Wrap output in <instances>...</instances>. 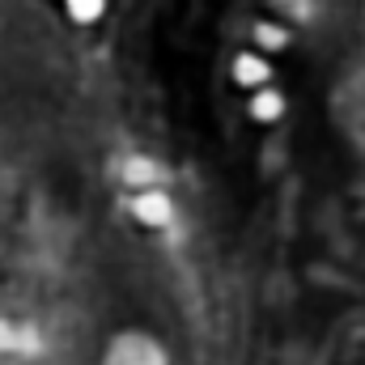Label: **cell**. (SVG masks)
I'll use <instances>...</instances> for the list:
<instances>
[{
    "mask_svg": "<svg viewBox=\"0 0 365 365\" xmlns=\"http://www.w3.org/2000/svg\"><path fill=\"white\" fill-rule=\"evenodd\" d=\"M132 217H136L140 225H149V230H166L170 217H175V200H170L166 191H158V187L136 191V195H132Z\"/></svg>",
    "mask_w": 365,
    "mask_h": 365,
    "instance_id": "cell-1",
    "label": "cell"
},
{
    "mask_svg": "<svg viewBox=\"0 0 365 365\" xmlns=\"http://www.w3.org/2000/svg\"><path fill=\"white\" fill-rule=\"evenodd\" d=\"M234 86H242V90H264L268 81H272V64H268V56H259V51H242V56H234Z\"/></svg>",
    "mask_w": 365,
    "mask_h": 365,
    "instance_id": "cell-2",
    "label": "cell"
},
{
    "mask_svg": "<svg viewBox=\"0 0 365 365\" xmlns=\"http://www.w3.org/2000/svg\"><path fill=\"white\" fill-rule=\"evenodd\" d=\"M255 43H259V47H268V51H276V47H284V43H289V34H284L280 26H272V21H259V26H255Z\"/></svg>",
    "mask_w": 365,
    "mask_h": 365,
    "instance_id": "cell-5",
    "label": "cell"
},
{
    "mask_svg": "<svg viewBox=\"0 0 365 365\" xmlns=\"http://www.w3.org/2000/svg\"><path fill=\"white\" fill-rule=\"evenodd\" d=\"M64 9H68V17H73V21L90 26V21H98V17L106 13V0H64Z\"/></svg>",
    "mask_w": 365,
    "mask_h": 365,
    "instance_id": "cell-4",
    "label": "cell"
},
{
    "mask_svg": "<svg viewBox=\"0 0 365 365\" xmlns=\"http://www.w3.org/2000/svg\"><path fill=\"white\" fill-rule=\"evenodd\" d=\"M251 115H255L259 123H276V119L284 115V93L272 90V86L255 90V93H251Z\"/></svg>",
    "mask_w": 365,
    "mask_h": 365,
    "instance_id": "cell-3",
    "label": "cell"
}]
</instances>
